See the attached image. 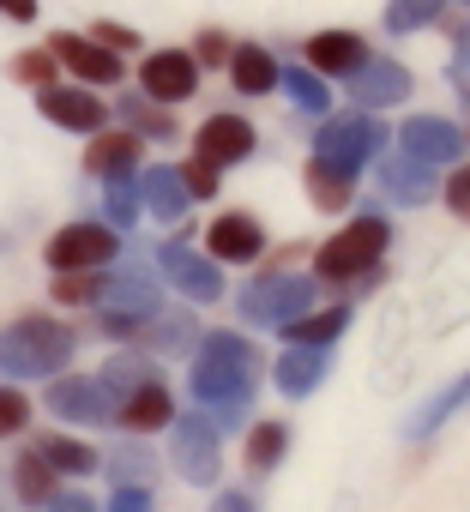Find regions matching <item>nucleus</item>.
Wrapping results in <instances>:
<instances>
[{
    "mask_svg": "<svg viewBox=\"0 0 470 512\" xmlns=\"http://www.w3.org/2000/svg\"><path fill=\"white\" fill-rule=\"evenodd\" d=\"M254 386H260V356H254V344H248V338L211 332V338L199 344V356H193V398L217 404V410H223V422L248 410Z\"/></svg>",
    "mask_w": 470,
    "mask_h": 512,
    "instance_id": "obj_1",
    "label": "nucleus"
},
{
    "mask_svg": "<svg viewBox=\"0 0 470 512\" xmlns=\"http://www.w3.org/2000/svg\"><path fill=\"white\" fill-rule=\"evenodd\" d=\"M73 356V332L61 320H19L0 332V368L7 374H61Z\"/></svg>",
    "mask_w": 470,
    "mask_h": 512,
    "instance_id": "obj_2",
    "label": "nucleus"
},
{
    "mask_svg": "<svg viewBox=\"0 0 470 512\" xmlns=\"http://www.w3.org/2000/svg\"><path fill=\"white\" fill-rule=\"evenodd\" d=\"M386 241H392V229L380 223V217H356L350 229H338L326 247H320V278H362V272H374V260L386 253Z\"/></svg>",
    "mask_w": 470,
    "mask_h": 512,
    "instance_id": "obj_3",
    "label": "nucleus"
},
{
    "mask_svg": "<svg viewBox=\"0 0 470 512\" xmlns=\"http://www.w3.org/2000/svg\"><path fill=\"white\" fill-rule=\"evenodd\" d=\"M380 139H386V127H380L374 115H344V121H326L314 157L332 163V169H350V175H356V169L380 151Z\"/></svg>",
    "mask_w": 470,
    "mask_h": 512,
    "instance_id": "obj_4",
    "label": "nucleus"
},
{
    "mask_svg": "<svg viewBox=\"0 0 470 512\" xmlns=\"http://www.w3.org/2000/svg\"><path fill=\"white\" fill-rule=\"evenodd\" d=\"M314 308V278H260L248 296H242V314L254 326H290Z\"/></svg>",
    "mask_w": 470,
    "mask_h": 512,
    "instance_id": "obj_5",
    "label": "nucleus"
},
{
    "mask_svg": "<svg viewBox=\"0 0 470 512\" xmlns=\"http://www.w3.org/2000/svg\"><path fill=\"white\" fill-rule=\"evenodd\" d=\"M169 458H175V470L187 476V482H217V470H223V446H217V428L205 422V416H181L175 422V446H169Z\"/></svg>",
    "mask_w": 470,
    "mask_h": 512,
    "instance_id": "obj_6",
    "label": "nucleus"
},
{
    "mask_svg": "<svg viewBox=\"0 0 470 512\" xmlns=\"http://www.w3.org/2000/svg\"><path fill=\"white\" fill-rule=\"evenodd\" d=\"M139 91H145L151 103H187V97L199 91V61L181 55V49H157V55H145V67H139Z\"/></svg>",
    "mask_w": 470,
    "mask_h": 512,
    "instance_id": "obj_7",
    "label": "nucleus"
},
{
    "mask_svg": "<svg viewBox=\"0 0 470 512\" xmlns=\"http://www.w3.org/2000/svg\"><path fill=\"white\" fill-rule=\"evenodd\" d=\"M43 253H49L55 272H91V266H109V260H115V229L73 223V229H61Z\"/></svg>",
    "mask_w": 470,
    "mask_h": 512,
    "instance_id": "obj_8",
    "label": "nucleus"
},
{
    "mask_svg": "<svg viewBox=\"0 0 470 512\" xmlns=\"http://www.w3.org/2000/svg\"><path fill=\"white\" fill-rule=\"evenodd\" d=\"M254 151V127L242 115H211L193 139V157H205L211 169H229V163H242Z\"/></svg>",
    "mask_w": 470,
    "mask_h": 512,
    "instance_id": "obj_9",
    "label": "nucleus"
},
{
    "mask_svg": "<svg viewBox=\"0 0 470 512\" xmlns=\"http://www.w3.org/2000/svg\"><path fill=\"white\" fill-rule=\"evenodd\" d=\"M37 109H43L55 127H67V133H97V127L109 121V109H103L91 91H73V85H43V91H37Z\"/></svg>",
    "mask_w": 470,
    "mask_h": 512,
    "instance_id": "obj_10",
    "label": "nucleus"
},
{
    "mask_svg": "<svg viewBox=\"0 0 470 512\" xmlns=\"http://www.w3.org/2000/svg\"><path fill=\"white\" fill-rule=\"evenodd\" d=\"M458 151H464V133L452 121H440V115L404 121V157H416V163H458Z\"/></svg>",
    "mask_w": 470,
    "mask_h": 512,
    "instance_id": "obj_11",
    "label": "nucleus"
},
{
    "mask_svg": "<svg viewBox=\"0 0 470 512\" xmlns=\"http://www.w3.org/2000/svg\"><path fill=\"white\" fill-rule=\"evenodd\" d=\"M97 302H103V320H151L157 314V284L151 278H139V272H127V278H103L97 284Z\"/></svg>",
    "mask_w": 470,
    "mask_h": 512,
    "instance_id": "obj_12",
    "label": "nucleus"
},
{
    "mask_svg": "<svg viewBox=\"0 0 470 512\" xmlns=\"http://www.w3.org/2000/svg\"><path fill=\"white\" fill-rule=\"evenodd\" d=\"M211 253H217V260H229V266H248V260H260V253H266V229L248 211H223L211 223Z\"/></svg>",
    "mask_w": 470,
    "mask_h": 512,
    "instance_id": "obj_13",
    "label": "nucleus"
},
{
    "mask_svg": "<svg viewBox=\"0 0 470 512\" xmlns=\"http://www.w3.org/2000/svg\"><path fill=\"white\" fill-rule=\"evenodd\" d=\"M308 67L326 73V79H356L368 67V43L356 31H326V37L308 43Z\"/></svg>",
    "mask_w": 470,
    "mask_h": 512,
    "instance_id": "obj_14",
    "label": "nucleus"
},
{
    "mask_svg": "<svg viewBox=\"0 0 470 512\" xmlns=\"http://www.w3.org/2000/svg\"><path fill=\"white\" fill-rule=\"evenodd\" d=\"M55 61L67 73L91 79V85H121V55L103 49V43H91V37H55Z\"/></svg>",
    "mask_w": 470,
    "mask_h": 512,
    "instance_id": "obj_15",
    "label": "nucleus"
},
{
    "mask_svg": "<svg viewBox=\"0 0 470 512\" xmlns=\"http://www.w3.org/2000/svg\"><path fill=\"white\" fill-rule=\"evenodd\" d=\"M109 404H115V392L103 380H55L49 386V410L67 416V422H103Z\"/></svg>",
    "mask_w": 470,
    "mask_h": 512,
    "instance_id": "obj_16",
    "label": "nucleus"
},
{
    "mask_svg": "<svg viewBox=\"0 0 470 512\" xmlns=\"http://www.w3.org/2000/svg\"><path fill=\"white\" fill-rule=\"evenodd\" d=\"M163 272H169L193 302H217V296H223L217 266H211V260H199V253H193V247H181V241H169V247H163Z\"/></svg>",
    "mask_w": 470,
    "mask_h": 512,
    "instance_id": "obj_17",
    "label": "nucleus"
},
{
    "mask_svg": "<svg viewBox=\"0 0 470 512\" xmlns=\"http://www.w3.org/2000/svg\"><path fill=\"white\" fill-rule=\"evenodd\" d=\"M163 422H175V398H169V386L145 380V386H133V392L121 398V428L151 434V428H163Z\"/></svg>",
    "mask_w": 470,
    "mask_h": 512,
    "instance_id": "obj_18",
    "label": "nucleus"
},
{
    "mask_svg": "<svg viewBox=\"0 0 470 512\" xmlns=\"http://www.w3.org/2000/svg\"><path fill=\"white\" fill-rule=\"evenodd\" d=\"M85 169L103 175V181H127V175L139 169V139H133V133H103V139H91Z\"/></svg>",
    "mask_w": 470,
    "mask_h": 512,
    "instance_id": "obj_19",
    "label": "nucleus"
},
{
    "mask_svg": "<svg viewBox=\"0 0 470 512\" xmlns=\"http://www.w3.org/2000/svg\"><path fill=\"white\" fill-rule=\"evenodd\" d=\"M356 97H362L368 109H386V103H404V97H410V73H404L398 61H368V67L356 73Z\"/></svg>",
    "mask_w": 470,
    "mask_h": 512,
    "instance_id": "obj_20",
    "label": "nucleus"
},
{
    "mask_svg": "<svg viewBox=\"0 0 470 512\" xmlns=\"http://www.w3.org/2000/svg\"><path fill=\"white\" fill-rule=\"evenodd\" d=\"M320 380H326V350H320V344H302V350L278 356V392H290V398H308Z\"/></svg>",
    "mask_w": 470,
    "mask_h": 512,
    "instance_id": "obj_21",
    "label": "nucleus"
},
{
    "mask_svg": "<svg viewBox=\"0 0 470 512\" xmlns=\"http://www.w3.org/2000/svg\"><path fill=\"white\" fill-rule=\"evenodd\" d=\"M31 452H37L55 476H91V470H97V452H91L85 440H67V434H43Z\"/></svg>",
    "mask_w": 470,
    "mask_h": 512,
    "instance_id": "obj_22",
    "label": "nucleus"
},
{
    "mask_svg": "<svg viewBox=\"0 0 470 512\" xmlns=\"http://www.w3.org/2000/svg\"><path fill=\"white\" fill-rule=\"evenodd\" d=\"M229 79H235V91H248V97H266L272 85H278V61L266 55V49H235L229 55Z\"/></svg>",
    "mask_w": 470,
    "mask_h": 512,
    "instance_id": "obj_23",
    "label": "nucleus"
},
{
    "mask_svg": "<svg viewBox=\"0 0 470 512\" xmlns=\"http://www.w3.org/2000/svg\"><path fill=\"white\" fill-rule=\"evenodd\" d=\"M350 193H356V175L350 169H332V163H308V199L320 205V211H344L350 205Z\"/></svg>",
    "mask_w": 470,
    "mask_h": 512,
    "instance_id": "obj_24",
    "label": "nucleus"
},
{
    "mask_svg": "<svg viewBox=\"0 0 470 512\" xmlns=\"http://www.w3.org/2000/svg\"><path fill=\"white\" fill-rule=\"evenodd\" d=\"M145 205H151L163 223H181V211H187L181 169H151V175H145Z\"/></svg>",
    "mask_w": 470,
    "mask_h": 512,
    "instance_id": "obj_25",
    "label": "nucleus"
},
{
    "mask_svg": "<svg viewBox=\"0 0 470 512\" xmlns=\"http://www.w3.org/2000/svg\"><path fill=\"white\" fill-rule=\"evenodd\" d=\"M278 85H284L290 103L308 109V115H326V103H332V85H320L314 67H278Z\"/></svg>",
    "mask_w": 470,
    "mask_h": 512,
    "instance_id": "obj_26",
    "label": "nucleus"
},
{
    "mask_svg": "<svg viewBox=\"0 0 470 512\" xmlns=\"http://www.w3.org/2000/svg\"><path fill=\"white\" fill-rule=\"evenodd\" d=\"M464 404H470V374H458V380H452L446 392H434V398H428V404L416 410L410 434H434V428H440V422H446L452 410H464Z\"/></svg>",
    "mask_w": 470,
    "mask_h": 512,
    "instance_id": "obj_27",
    "label": "nucleus"
},
{
    "mask_svg": "<svg viewBox=\"0 0 470 512\" xmlns=\"http://www.w3.org/2000/svg\"><path fill=\"white\" fill-rule=\"evenodd\" d=\"M344 326H350V308H332V314H302V320H290L284 332H290V338H302V344H320V350H326Z\"/></svg>",
    "mask_w": 470,
    "mask_h": 512,
    "instance_id": "obj_28",
    "label": "nucleus"
},
{
    "mask_svg": "<svg viewBox=\"0 0 470 512\" xmlns=\"http://www.w3.org/2000/svg\"><path fill=\"white\" fill-rule=\"evenodd\" d=\"M19 500H25V506H49V500H55V470H49L37 452L19 458Z\"/></svg>",
    "mask_w": 470,
    "mask_h": 512,
    "instance_id": "obj_29",
    "label": "nucleus"
},
{
    "mask_svg": "<svg viewBox=\"0 0 470 512\" xmlns=\"http://www.w3.org/2000/svg\"><path fill=\"white\" fill-rule=\"evenodd\" d=\"M284 446H290L284 422H260V428L248 434V470H272V464L284 458Z\"/></svg>",
    "mask_w": 470,
    "mask_h": 512,
    "instance_id": "obj_30",
    "label": "nucleus"
},
{
    "mask_svg": "<svg viewBox=\"0 0 470 512\" xmlns=\"http://www.w3.org/2000/svg\"><path fill=\"white\" fill-rule=\"evenodd\" d=\"M386 193L392 199H404V205H416V199H428V163H392L386 169Z\"/></svg>",
    "mask_w": 470,
    "mask_h": 512,
    "instance_id": "obj_31",
    "label": "nucleus"
},
{
    "mask_svg": "<svg viewBox=\"0 0 470 512\" xmlns=\"http://www.w3.org/2000/svg\"><path fill=\"white\" fill-rule=\"evenodd\" d=\"M440 7H446V0H392V7H386V25H392V31H422V25L440 19Z\"/></svg>",
    "mask_w": 470,
    "mask_h": 512,
    "instance_id": "obj_32",
    "label": "nucleus"
},
{
    "mask_svg": "<svg viewBox=\"0 0 470 512\" xmlns=\"http://www.w3.org/2000/svg\"><path fill=\"white\" fill-rule=\"evenodd\" d=\"M145 380H151V362H139V356H115V362L103 368V386L121 392V398H127L133 386H145Z\"/></svg>",
    "mask_w": 470,
    "mask_h": 512,
    "instance_id": "obj_33",
    "label": "nucleus"
},
{
    "mask_svg": "<svg viewBox=\"0 0 470 512\" xmlns=\"http://www.w3.org/2000/svg\"><path fill=\"white\" fill-rule=\"evenodd\" d=\"M25 422H31V398H25L19 386H0V440L19 434Z\"/></svg>",
    "mask_w": 470,
    "mask_h": 512,
    "instance_id": "obj_34",
    "label": "nucleus"
},
{
    "mask_svg": "<svg viewBox=\"0 0 470 512\" xmlns=\"http://www.w3.org/2000/svg\"><path fill=\"white\" fill-rule=\"evenodd\" d=\"M139 205H145V193L133 187V175H127V181H109V217H115V223H133Z\"/></svg>",
    "mask_w": 470,
    "mask_h": 512,
    "instance_id": "obj_35",
    "label": "nucleus"
},
{
    "mask_svg": "<svg viewBox=\"0 0 470 512\" xmlns=\"http://www.w3.org/2000/svg\"><path fill=\"white\" fill-rule=\"evenodd\" d=\"M181 187H187V199H211V193H217V169H211L205 157H193V163L181 169Z\"/></svg>",
    "mask_w": 470,
    "mask_h": 512,
    "instance_id": "obj_36",
    "label": "nucleus"
},
{
    "mask_svg": "<svg viewBox=\"0 0 470 512\" xmlns=\"http://www.w3.org/2000/svg\"><path fill=\"white\" fill-rule=\"evenodd\" d=\"M13 73H19L25 85H55V55H37V49H31V55L13 61Z\"/></svg>",
    "mask_w": 470,
    "mask_h": 512,
    "instance_id": "obj_37",
    "label": "nucleus"
},
{
    "mask_svg": "<svg viewBox=\"0 0 470 512\" xmlns=\"http://www.w3.org/2000/svg\"><path fill=\"white\" fill-rule=\"evenodd\" d=\"M127 127H145V133H157V139H175V127L157 115V109H145V103H133L127 97Z\"/></svg>",
    "mask_w": 470,
    "mask_h": 512,
    "instance_id": "obj_38",
    "label": "nucleus"
},
{
    "mask_svg": "<svg viewBox=\"0 0 470 512\" xmlns=\"http://www.w3.org/2000/svg\"><path fill=\"white\" fill-rule=\"evenodd\" d=\"M452 85H458V97L470 103V25L458 31V49H452Z\"/></svg>",
    "mask_w": 470,
    "mask_h": 512,
    "instance_id": "obj_39",
    "label": "nucleus"
},
{
    "mask_svg": "<svg viewBox=\"0 0 470 512\" xmlns=\"http://www.w3.org/2000/svg\"><path fill=\"white\" fill-rule=\"evenodd\" d=\"M55 296H61V302H97V284H91V278L79 284V272H61V284H55Z\"/></svg>",
    "mask_w": 470,
    "mask_h": 512,
    "instance_id": "obj_40",
    "label": "nucleus"
},
{
    "mask_svg": "<svg viewBox=\"0 0 470 512\" xmlns=\"http://www.w3.org/2000/svg\"><path fill=\"white\" fill-rule=\"evenodd\" d=\"M446 205H452L458 217H470V169H458V175L446 181Z\"/></svg>",
    "mask_w": 470,
    "mask_h": 512,
    "instance_id": "obj_41",
    "label": "nucleus"
},
{
    "mask_svg": "<svg viewBox=\"0 0 470 512\" xmlns=\"http://www.w3.org/2000/svg\"><path fill=\"white\" fill-rule=\"evenodd\" d=\"M97 43H103V49H115V55H121V49H139V37H133V31H121V25H97Z\"/></svg>",
    "mask_w": 470,
    "mask_h": 512,
    "instance_id": "obj_42",
    "label": "nucleus"
},
{
    "mask_svg": "<svg viewBox=\"0 0 470 512\" xmlns=\"http://www.w3.org/2000/svg\"><path fill=\"white\" fill-rule=\"evenodd\" d=\"M109 512H151V494H145V488H121Z\"/></svg>",
    "mask_w": 470,
    "mask_h": 512,
    "instance_id": "obj_43",
    "label": "nucleus"
},
{
    "mask_svg": "<svg viewBox=\"0 0 470 512\" xmlns=\"http://www.w3.org/2000/svg\"><path fill=\"white\" fill-rule=\"evenodd\" d=\"M49 512H97V506H91V494H55Z\"/></svg>",
    "mask_w": 470,
    "mask_h": 512,
    "instance_id": "obj_44",
    "label": "nucleus"
},
{
    "mask_svg": "<svg viewBox=\"0 0 470 512\" xmlns=\"http://www.w3.org/2000/svg\"><path fill=\"white\" fill-rule=\"evenodd\" d=\"M0 13L19 19V25H31V19H37V0H0Z\"/></svg>",
    "mask_w": 470,
    "mask_h": 512,
    "instance_id": "obj_45",
    "label": "nucleus"
},
{
    "mask_svg": "<svg viewBox=\"0 0 470 512\" xmlns=\"http://www.w3.org/2000/svg\"><path fill=\"white\" fill-rule=\"evenodd\" d=\"M199 61H223V67H229V43H223V37H205V43H199Z\"/></svg>",
    "mask_w": 470,
    "mask_h": 512,
    "instance_id": "obj_46",
    "label": "nucleus"
},
{
    "mask_svg": "<svg viewBox=\"0 0 470 512\" xmlns=\"http://www.w3.org/2000/svg\"><path fill=\"white\" fill-rule=\"evenodd\" d=\"M211 512H254V500H248V494H223Z\"/></svg>",
    "mask_w": 470,
    "mask_h": 512,
    "instance_id": "obj_47",
    "label": "nucleus"
},
{
    "mask_svg": "<svg viewBox=\"0 0 470 512\" xmlns=\"http://www.w3.org/2000/svg\"><path fill=\"white\" fill-rule=\"evenodd\" d=\"M464 7H470V0H464Z\"/></svg>",
    "mask_w": 470,
    "mask_h": 512,
    "instance_id": "obj_48",
    "label": "nucleus"
}]
</instances>
